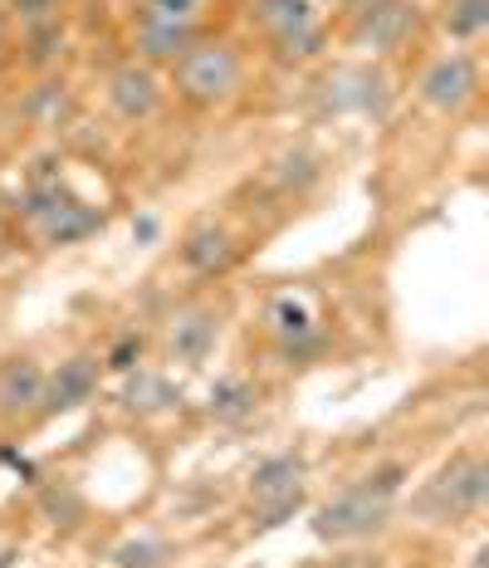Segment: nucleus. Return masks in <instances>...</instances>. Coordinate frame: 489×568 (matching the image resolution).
Segmentation results:
<instances>
[{
  "instance_id": "f257e3e1",
  "label": "nucleus",
  "mask_w": 489,
  "mask_h": 568,
  "mask_svg": "<svg viewBox=\"0 0 489 568\" xmlns=\"http://www.w3.org/2000/svg\"><path fill=\"white\" fill-rule=\"evenodd\" d=\"M16 221L40 251H64V245H79L103 231V206L74 196L59 172H34L16 206Z\"/></svg>"
},
{
  "instance_id": "f3484780",
  "label": "nucleus",
  "mask_w": 489,
  "mask_h": 568,
  "mask_svg": "<svg viewBox=\"0 0 489 568\" xmlns=\"http://www.w3.org/2000/svg\"><path fill=\"white\" fill-rule=\"evenodd\" d=\"M265 324H269L274 343H279L289 358L318 343V318H314V310H308V300H299V294H279V300H269Z\"/></svg>"
},
{
  "instance_id": "dca6fc26",
  "label": "nucleus",
  "mask_w": 489,
  "mask_h": 568,
  "mask_svg": "<svg viewBox=\"0 0 489 568\" xmlns=\"http://www.w3.org/2000/svg\"><path fill=\"white\" fill-rule=\"evenodd\" d=\"M118 402H123V412H133V417H166V412L182 407V387L162 368H133V373H123Z\"/></svg>"
},
{
  "instance_id": "6e6552de",
  "label": "nucleus",
  "mask_w": 489,
  "mask_h": 568,
  "mask_svg": "<svg viewBox=\"0 0 489 568\" xmlns=\"http://www.w3.org/2000/svg\"><path fill=\"white\" fill-rule=\"evenodd\" d=\"M387 519H391V500L367 495L363 485H348V490H338L333 500L308 510V529H314V539H324V544H357V539L381 535Z\"/></svg>"
},
{
  "instance_id": "20e7f679",
  "label": "nucleus",
  "mask_w": 489,
  "mask_h": 568,
  "mask_svg": "<svg viewBox=\"0 0 489 568\" xmlns=\"http://www.w3.org/2000/svg\"><path fill=\"white\" fill-rule=\"evenodd\" d=\"M308 460L299 452H274L265 456L245 480V500H249V525L255 535L265 529H279L284 519H294L308 505Z\"/></svg>"
},
{
  "instance_id": "393cba45",
  "label": "nucleus",
  "mask_w": 489,
  "mask_h": 568,
  "mask_svg": "<svg viewBox=\"0 0 489 568\" xmlns=\"http://www.w3.org/2000/svg\"><path fill=\"white\" fill-rule=\"evenodd\" d=\"M407 476H411V470L401 466V460H387V466L367 470V476H363V480H353V485H363L367 495H381V500H397V495L407 490Z\"/></svg>"
},
{
  "instance_id": "5701e85b",
  "label": "nucleus",
  "mask_w": 489,
  "mask_h": 568,
  "mask_svg": "<svg viewBox=\"0 0 489 568\" xmlns=\"http://www.w3.org/2000/svg\"><path fill=\"white\" fill-rule=\"evenodd\" d=\"M142 348H147V338H142L137 328H123V334H118L109 348L99 353V358H103V373H118V377H123V373L142 368Z\"/></svg>"
},
{
  "instance_id": "4468645a",
  "label": "nucleus",
  "mask_w": 489,
  "mask_h": 568,
  "mask_svg": "<svg viewBox=\"0 0 489 568\" xmlns=\"http://www.w3.org/2000/svg\"><path fill=\"white\" fill-rule=\"evenodd\" d=\"M235 255H241V245H235L231 226H221V221H196V226H186L182 245H176V260H182L196 280L225 275V270L235 265Z\"/></svg>"
},
{
  "instance_id": "a211bd4d",
  "label": "nucleus",
  "mask_w": 489,
  "mask_h": 568,
  "mask_svg": "<svg viewBox=\"0 0 489 568\" xmlns=\"http://www.w3.org/2000/svg\"><path fill=\"white\" fill-rule=\"evenodd\" d=\"M255 407H259V387L249 383L245 373H225L211 383V393H206V417L211 422H221V426H241L255 417Z\"/></svg>"
},
{
  "instance_id": "4be33fe9",
  "label": "nucleus",
  "mask_w": 489,
  "mask_h": 568,
  "mask_svg": "<svg viewBox=\"0 0 489 568\" xmlns=\"http://www.w3.org/2000/svg\"><path fill=\"white\" fill-rule=\"evenodd\" d=\"M64 59V26L50 20V26H30L26 30V64L40 69V74H50V69Z\"/></svg>"
},
{
  "instance_id": "39448f33",
  "label": "nucleus",
  "mask_w": 489,
  "mask_h": 568,
  "mask_svg": "<svg viewBox=\"0 0 489 568\" xmlns=\"http://www.w3.org/2000/svg\"><path fill=\"white\" fill-rule=\"evenodd\" d=\"M489 495V466L485 456L460 452L450 466H440L436 480H426V490L411 500V510L426 519V525H446V519L460 515H480Z\"/></svg>"
},
{
  "instance_id": "c756f323",
  "label": "nucleus",
  "mask_w": 489,
  "mask_h": 568,
  "mask_svg": "<svg viewBox=\"0 0 489 568\" xmlns=\"http://www.w3.org/2000/svg\"><path fill=\"white\" fill-rule=\"evenodd\" d=\"M16 564V544H0V568Z\"/></svg>"
},
{
  "instance_id": "aec40b11",
  "label": "nucleus",
  "mask_w": 489,
  "mask_h": 568,
  "mask_svg": "<svg viewBox=\"0 0 489 568\" xmlns=\"http://www.w3.org/2000/svg\"><path fill=\"white\" fill-rule=\"evenodd\" d=\"M436 26L456 44H475L489 30V0H440Z\"/></svg>"
},
{
  "instance_id": "f8f14e48",
  "label": "nucleus",
  "mask_w": 489,
  "mask_h": 568,
  "mask_svg": "<svg viewBox=\"0 0 489 568\" xmlns=\"http://www.w3.org/2000/svg\"><path fill=\"white\" fill-rule=\"evenodd\" d=\"M196 40H201L196 16H166V10H152V6H142L133 16V59L152 69H172Z\"/></svg>"
},
{
  "instance_id": "f03ea898",
  "label": "nucleus",
  "mask_w": 489,
  "mask_h": 568,
  "mask_svg": "<svg viewBox=\"0 0 489 568\" xmlns=\"http://www.w3.org/2000/svg\"><path fill=\"white\" fill-rule=\"evenodd\" d=\"M172 89L186 109H225V103L241 99L245 89V54L235 40H221V34H201L191 50L172 64Z\"/></svg>"
},
{
  "instance_id": "bb28decb",
  "label": "nucleus",
  "mask_w": 489,
  "mask_h": 568,
  "mask_svg": "<svg viewBox=\"0 0 489 568\" xmlns=\"http://www.w3.org/2000/svg\"><path fill=\"white\" fill-rule=\"evenodd\" d=\"M152 10H166V16H201V0H142Z\"/></svg>"
},
{
  "instance_id": "a878e982",
  "label": "nucleus",
  "mask_w": 489,
  "mask_h": 568,
  "mask_svg": "<svg viewBox=\"0 0 489 568\" xmlns=\"http://www.w3.org/2000/svg\"><path fill=\"white\" fill-rule=\"evenodd\" d=\"M6 20H16L20 30L30 26H50V20H59V10H64V0H6Z\"/></svg>"
},
{
  "instance_id": "1a4fd4ad",
  "label": "nucleus",
  "mask_w": 489,
  "mask_h": 568,
  "mask_svg": "<svg viewBox=\"0 0 489 568\" xmlns=\"http://www.w3.org/2000/svg\"><path fill=\"white\" fill-rule=\"evenodd\" d=\"M416 99L440 118L465 113L475 99H480V64H475V54L470 50L436 54L431 64L421 69V79H416Z\"/></svg>"
},
{
  "instance_id": "2eb2a0df",
  "label": "nucleus",
  "mask_w": 489,
  "mask_h": 568,
  "mask_svg": "<svg viewBox=\"0 0 489 568\" xmlns=\"http://www.w3.org/2000/svg\"><path fill=\"white\" fill-rule=\"evenodd\" d=\"M44 402V368L34 358H6L0 363V422H34Z\"/></svg>"
},
{
  "instance_id": "0eeeda50",
  "label": "nucleus",
  "mask_w": 489,
  "mask_h": 568,
  "mask_svg": "<svg viewBox=\"0 0 489 568\" xmlns=\"http://www.w3.org/2000/svg\"><path fill=\"white\" fill-rule=\"evenodd\" d=\"M416 30H421L416 0H363L353 10L348 30H343V40H348V50L381 64V59H391L397 50H407L416 40Z\"/></svg>"
},
{
  "instance_id": "ddd939ff",
  "label": "nucleus",
  "mask_w": 489,
  "mask_h": 568,
  "mask_svg": "<svg viewBox=\"0 0 489 568\" xmlns=\"http://www.w3.org/2000/svg\"><path fill=\"white\" fill-rule=\"evenodd\" d=\"M103 383V358L89 348L69 353L59 368L44 373V402H40V417H64V412H79L99 397Z\"/></svg>"
},
{
  "instance_id": "7ed1b4c3",
  "label": "nucleus",
  "mask_w": 489,
  "mask_h": 568,
  "mask_svg": "<svg viewBox=\"0 0 489 568\" xmlns=\"http://www.w3.org/2000/svg\"><path fill=\"white\" fill-rule=\"evenodd\" d=\"M249 26L265 34L269 54L279 64H308L328 44L318 0H249Z\"/></svg>"
},
{
  "instance_id": "9b49d317",
  "label": "nucleus",
  "mask_w": 489,
  "mask_h": 568,
  "mask_svg": "<svg viewBox=\"0 0 489 568\" xmlns=\"http://www.w3.org/2000/svg\"><path fill=\"white\" fill-rule=\"evenodd\" d=\"M103 99H109L118 123L137 128V123H152V118L162 113L166 84H162V74L152 64H142V59H123V64H113L109 79H103Z\"/></svg>"
},
{
  "instance_id": "9d476101",
  "label": "nucleus",
  "mask_w": 489,
  "mask_h": 568,
  "mask_svg": "<svg viewBox=\"0 0 489 568\" xmlns=\"http://www.w3.org/2000/svg\"><path fill=\"white\" fill-rule=\"evenodd\" d=\"M221 328H225V310H221V304H206V300L182 304V310L166 318V328H162L166 363H176V368H201V363L216 353Z\"/></svg>"
},
{
  "instance_id": "6ab92c4d",
  "label": "nucleus",
  "mask_w": 489,
  "mask_h": 568,
  "mask_svg": "<svg viewBox=\"0 0 489 568\" xmlns=\"http://www.w3.org/2000/svg\"><path fill=\"white\" fill-rule=\"evenodd\" d=\"M20 113H26L34 128H44V133H54V128H69V123H74V89H69L64 79H50V74H44L40 84L26 93Z\"/></svg>"
},
{
  "instance_id": "412c9836",
  "label": "nucleus",
  "mask_w": 489,
  "mask_h": 568,
  "mask_svg": "<svg viewBox=\"0 0 489 568\" xmlns=\"http://www.w3.org/2000/svg\"><path fill=\"white\" fill-rule=\"evenodd\" d=\"M172 544L157 535H128L123 544H113V568H166Z\"/></svg>"
},
{
  "instance_id": "cd10ccee",
  "label": "nucleus",
  "mask_w": 489,
  "mask_h": 568,
  "mask_svg": "<svg viewBox=\"0 0 489 568\" xmlns=\"http://www.w3.org/2000/svg\"><path fill=\"white\" fill-rule=\"evenodd\" d=\"M157 231H162V221H157V216H137V221H133V235H137L142 245L157 241Z\"/></svg>"
},
{
  "instance_id": "c85d7f7f",
  "label": "nucleus",
  "mask_w": 489,
  "mask_h": 568,
  "mask_svg": "<svg viewBox=\"0 0 489 568\" xmlns=\"http://www.w3.org/2000/svg\"><path fill=\"white\" fill-rule=\"evenodd\" d=\"M10 54V20H6V10H0V59Z\"/></svg>"
},
{
  "instance_id": "423d86ee",
  "label": "nucleus",
  "mask_w": 489,
  "mask_h": 568,
  "mask_svg": "<svg viewBox=\"0 0 489 568\" xmlns=\"http://www.w3.org/2000/svg\"><path fill=\"white\" fill-rule=\"evenodd\" d=\"M314 93L328 118H381L391 109V74L377 59H353L328 69Z\"/></svg>"
},
{
  "instance_id": "b1692460",
  "label": "nucleus",
  "mask_w": 489,
  "mask_h": 568,
  "mask_svg": "<svg viewBox=\"0 0 489 568\" xmlns=\"http://www.w3.org/2000/svg\"><path fill=\"white\" fill-rule=\"evenodd\" d=\"M40 510L50 515L54 529H74L79 519H83V500H79L74 490H69V485H50V490L40 495Z\"/></svg>"
}]
</instances>
